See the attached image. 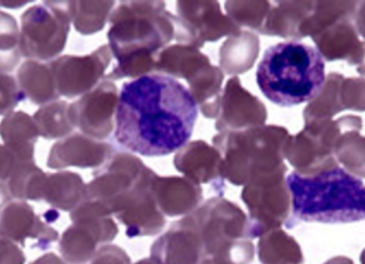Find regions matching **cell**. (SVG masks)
<instances>
[{"label": "cell", "instance_id": "obj_1", "mask_svg": "<svg viewBox=\"0 0 365 264\" xmlns=\"http://www.w3.org/2000/svg\"><path fill=\"white\" fill-rule=\"evenodd\" d=\"M197 101L181 81L149 74L122 86L115 111V141L147 158L169 156L192 136Z\"/></svg>", "mask_w": 365, "mask_h": 264}, {"label": "cell", "instance_id": "obj_2", "mask_svg": "<svg viewBox=\"0 0 365 264\" xmlns=\"http://www.w3.org/2000/svg\"><path fill=\"white\" fill-rule=\"evenodd\" d=\"M291 207L297 220L349 224L365 220V186L340 166L313 175L292 173L287 179Z\"/></svg>", "mask_w": 365, "mask_h": 264}, {"label": "cell", "instance_id": "obj_3", "mask_svg": "<svg viewBox=\"0 0 365 264\" xmlns=\"http://www.w3.org/2000/svg\"><path fill=\"white\" fill-rule=\"evenodd\" d=\"M325 60L317 47L282 42L264 51L257 68V83L266 98L292 107L317 98L326 81Z\"/></svg>", "mask_w": 365, "mask_h": 264}, {"label": "cell", "instance_id": "obj_4", "mask_svg": "<svg viewBox=\"0 0 365 264\" xmlns=\"http://www.w3.org/2000/svg\"><path fill=\"white\" fill-rule=\"evenodd\" d=\"M21 53L29 59L46 60L61 53L68 34V17L56 1L36 4L21 17Z\"/></svg>", "mask_w": 365, "mask_h": 264}, {"label": "cell", "instance_id": "obj_5", "mask_svg": "<svg viewBox=\"0 0 365 264\" xmlns=\"http://www.w3.org/2000/svg\"><path fill=\"white\" fill-rule=\"evenodd\" d=\"M0 237L23 248L28 239L34 240L32 248L41 250H48L59 239L57 231L47 226L31 205L19 200L11 201L0 214Z\"/></svg>", "mask_w": 365, "mask_h": 264}, {"label": "cell", "instance_id": "obj_6", "mask_svg": "<svg viewBox=\"0 0 365 264\" xmlns=\"http://www.w3.org/2000/svg\"><path fill=\"white\" fill-rule=\"evenodd\" d=\"M203 256L201 237L188 229L168 233L151 250V258L158 264H201Z\"/></svg>", "mask_w": 365, "mask_h": 264}, {"label": "cell", "instance_id": "obj_7", "mask_svg": "<svg viewBox=\"0 0 365 264\" xmlns=\"http://www.w3.org/2000/svg\"><path fill=\"white\" fill-rule=\"evenodd\" d=\"M38 136L34 118L24 111H13L0 123V137L19 162H34V146Z\"/></svg>", "mask_w": 365, "mask_h": 264}, {"label": "cell", "instance_id": "obj_8", "mask_svg": "<svg viewBox=\"0 0 365 264\" xmlns=\"http://www.w3.org/2000/svg\"><path fill=\"white\" fill-rule=\"evenodd\" d=\"M115 233L113 229L98 230L94 226L79 223L71 227L62 235L59 250L62 258L68 264H86L96 256V246L100 242L110 241Z\"/></svg>", "mask_w": 365, "mask_h": 264}, {"label": "cell", "instance_id": "obj_9", "mask_svg": "<svg viewBox=\"0 0 365 264\" xmlns=\"http://www.w3.org/2000/svg\"><path fill=\"white\" fill-rule=\"evenodd\" d=\"M17 83L26 98L36 105L49 104L57 100V86L48 64L28 60L17 71Z\"/></svg>", "mask_w": 365, "mask_h": 264}, {"label": "cell", "instance_id": "obj_10", "mask_svg": "<svg viewBox=\"0 0 365 264\" xmlns=\"http://www.w3.org/2000/svg\"><path fill=\"white\" fill-rule=\"evenodd\" d=\"M47 175L38 168L36 162H19L14 173L8 180L12 198L19 201L44 200Z\"/></svg>", "mask_w": 365, "mask_h": 264}, {"label": "cell", "instance_id": "obj_11", "mask_svg": "<svg viewBox=\"0 0 365 264\" xmlns=\"http://www.w3.org/2000/svg\"><path fill=\"white\" fill-rule=\"evenodd\" d=\"M257 255L262 264H302L304 260L297 242L282 231L265 235L259 242Z\"/></svg>", "mask_w": 365, "mask_h": 264}, {"label": "cell", "instance_id": "obj_12", "mask_svg": "<svg viewBox=\"0 0 365 264\" xmlns=\"http://www.w3.org/2000/svg\"><path fill=\"white\" fill-rule=\"evenodd\" d=\"M21 57V32L16 19L0 11V73L14 70Z\"/></svg>", "mask_w": 365, "mask_h": 264}, {"label": "cell", "instance_id": "obj_13", "mask_svg": "<svg viewBox=\"0 0 365 264\" xmlns=\"http://www.w3.org/2000/svg\"><path fill=\"white\" fill-rule=\"evenodd\" d=\"M78 182L70 173L47 176L44 200L57 209L68 211L79 198Z\"/></svg>", "mask_w": 365, "mask_h": 264}, {"label": "cell", "instance_id": "obj_14", "mask_svg": "<svg viewBox=\"0 0 365 264\" xmlns=\"http://www.w3.org/2000/svg\"><path fill=\"white\" fill-rule=\"evenodd\" d=\"M38 134L44 139H57L70 132L66 104L64 102L49 103L36 111L34 117Z\"/></svg>", "mask_w": 365, "mask_h": 264}, {"label": "cell", "instance_id": "obj_15", "mask_svg": "<svg viewBox=\"0 0 365 264\" xmlns=\"http://www.w3.org/2000/svg\"><path fill=\"white\" fill-rule=\"evenodd\" d=\"M25 93L12 75L0 73V116H8L26 100Z\"/></svg>", "mask_w": 365, "mask_h": 264}, {"label": "cell", "instance_id": "obj_16", "mask_svg": "<svg viewBox=\"0 0 365 264\" xmlns=\"http://www.w3.org/2000/svg\"><path fill=\"white\" fill-rule=\"evenodd\" d=\"M90 264H132L130 257L117 246H105L98 250Z\"/></svg>", "mask_w": 365, "mask_h": 264}, {"label": "cell", "instance_id": "obj_17", "mask_svg": "<svg viewBox=\"0 0 365 264\" xmlns=\"http://www.w3.org/2000/svg\"><path fill=\"white\" fill-rule=\"evenodd\" d=\"M23 250L10 240L0 237V264H25Z\"/></svg>", "mask_w": 365, "mask_h": 264}, {"label": "cell", "instance_id": "obj_18", "mask_svg": "<svg viewBox=\"0 0 365 264\" xmlns=\"http://www.w3.org/2000/svg\"><path fill=\"white\" fill-rule=\"evenodd\" d=\"M17 164L19 161L14 154L6 146L0 143V182H6L10 179Z\"/></svg>", "mask_w": 365, "mask_h": 264}, {"label": "cell", "instance_id": "obj_19", "mask_svg": "<svg viewBox=\"0 0 365 264\" xmlns=\"http://www.w3.org/2000/svg\"><path fill=\"white\" fill-rule=\"evenodd\" d=\"M11 201H12V196H11L8 186H6V184L0 182V214H1L4 208H6Z\"/></svg>", "mask_w": 365, "mask_h": 264}, {"label": "cell", "instance_id": "obj_20", "mask_svg": "<svg viewBox=\"0 0 365 264\" xmlns=\"http://www.w3.org/2000/svg\"><path fill=\"white\" fill-rule=\"evenodd\" d=\"M30 264H68L63 260V259L59 258L57 255L53 254V253H48V254L44 255V256L40 257L36 259L34 263Z\"/></svg>", "mask_w": 365, "mask_h": 264}, {"label": "cell", "instance_id": "obj_21", "mask_svg": "<svg viewBox=\"0 0 365 264\" xmlns=\"http://www.w3.org/2000/svg\"><path fill=\"white\" fill-rule=\"evenodd\" d=\"M324 264H355V263H354V261L351 260V258H349V257L338 256V257H334V258L329 259V260H328L327 263H325Z\"/></svg>", "mask_w": 365, "mask_h": 264}, {"label": "cell", "instance_id": "obj_22", "mask_svg": "<svg viewBox=\"0 0 365 264\" xmlns=\"http://www.w3.org/2000/svg\"><path fill=\"white\" fill-rule=\"evenodd\" d=\"M134 264H158V263H156V261L154 260V259L145 258V259H143V260L137 261V263H134Z\"/></svg>", "mask_w": 365, "mask_h": 264}, {"label": "cell", "instance_id": "obj_23", "mask_svg": "<svg viewBox=\"0 0 365 264\" xmlns=\"http://www.w3.org/2000/svg\"><path fill=\"white\" fill-rule=\"evenodd\" d=\"M201 264H222V263H218V261L214 260V259L208 258V259H204V260L202 261Z\"/></svg>", "mask_w": 365, "mask_h": 264}, {"label": "cell", "instance_id": "obj_24", "mask_svg": "<svg viewBox=\"0 0 365 264\" xmlns=\"http://www.w3.org/2000/svg\"><path fill=\"white\" fill-rule=\"evenodd\" d=\"M360 263L365 264V250L362 252L361 257H360Z\"/></svg>", "mask_w": 365, "mask_h": 264}]
</instances>
